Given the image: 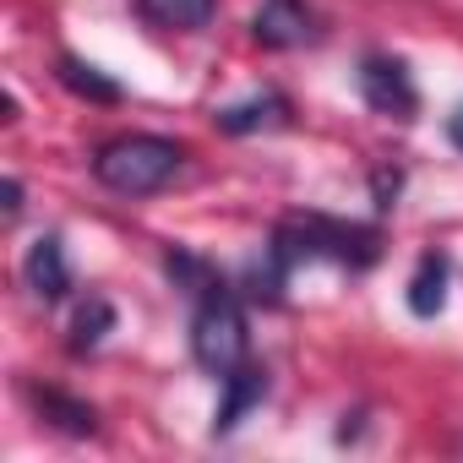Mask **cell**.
I'll return each instance as SVG.
<instances>
[{
    "instance_id": "9",
    "label": "cell",
    "mask_w": 463,
    "mask_h": 463,
    "mask_svg": "<svg viewBox=\"0 0 463 463\" xmlns=\"http://www.w3.org/2000/svg\"><path fill=\"white\" fill-rule=\"evenodd\" d=\"M213 120H218L223 131L246 137V131H268V126H284V120H289V104H284L279 93H257V99H246V104H229V109H218Z\"/></svg>"
},
{
    "instance_id": "4",
    "label": "cell",
    "mask_w": 463,
    "mask_h": 463,
    "mask_svg": "<svg viewBox=\"0 0 463 463\" xmlns=\"http://www.w3.org/2000/svg\"><path fill=\"white\" fill-rule=\"evenodd\" d=\"M360 99L387 120H414V109H420V88L398 55H365L360 61Z\"/></svg>"
},
{
    "instance_id": "12",
    "label": "cell",
    "mask_w": 463,
    "mask_h": 463,
    "mask_svg": "<svg viewBox=\"0 0 463 463\" xmlns=\"http://www.w3.org/2000/svg\"><path fill=\"white\" fill-rule=\"evenodd\" d=\"M61 82H66L71 93H82V99H99V104H115V99H120V88L104 82L99 66H82V61H71V55L61 61Z\"/></svg>"
},
{
    "instance_id": "13",
    "label": "cell",
    "mask_w": 463,
    "mask_h": 463,
    "mask_svg": "<svg viewBox=\"0 0 463 463\" xmlns=\"http://www.w3.org/2000/svg\"><path fill=\"white\" fill-rule=\"evenodd\" d=\"M104 327H115L109 300H88V306H82V317H77V327H71V349H77V354H82V349H93V344L104 338Z\"/></svg>"
},
{
    "instance_id": "11",
    "label": "cell",
    "mask_w": 463,
    "mask_h": 463,
    "mask_svg": "<svg viewBox=\"0 0 463 463\" xmlns=\"http://www.w3.org/2000/svg\"><path fill=\"white\" fill-rule=\"evenodd\" d=\"M33 403L61 425V430H71V436H88V430H99V420H93V409L88 403H77V398H66V392H55V387H44V392H33Z\"/></svg>"
},
{
    "instance_id": "1",
    "label": "cell",
    "mask_w": 463,
    "mask_h": 463,
    "mask_svg": "<svg viewBox=\"0 0 463 463\" xmlns=\"http://www.w3.org/2000/svg\"><path fill=\"white\" fill-rule=\"evenodd\" d=\"M382 251V235L376 229H360V223H344V218H322V213H306V218H289L279 223V235L268 246V295H279L289 284V273L300 262H349V268H371Z\"/></svg>"
},
{
    "instance_id": "6",
    "label": "cell",
    "mask_w": 463,
    "mask_h": 463,
    "mask_svg": "<svg viewBox=\"0 0 463 463\" xmlns=\"http://www.w3.org/2000/svg\"><path fill=\"white\" fill-rule=\"evenodd\" d=\"M23 279H28V289H33L44 306L66 300V289H71V262H66V246H61V235H44V241H33V246H28Z\"/></svg>"
},
{
    "instance_id": "7",
    "label": "cell",
    "mask_w": 463,
    "mask_h": 463,
    "mask_svg": "<svg viewBox=\"0 0 463 463\" xmlns=\"http://www.w3.org/2000/svg\"><path fill=\"white\" fill-rule=\"evenodd\" d=\"M137 12L164 33H202L218 17V0H137Z\"/></svg>"
},
{
    "instance_id": "15",
    "label": "cell",
    "mask_w": 463,
    "mask_h": 463,
    "mask_svg": "<svg viewBox=\"0 0 463 463\" xmlns=\"http://www.w3.org/2000/svg\"><path fill=\"white\" fill-rule=\"evenodd\" d=\"M17 213H23V185L6 180V218H17Z\"/></svg>"
},
{
    "instance_id": "5",
    "label": "cell",
    "mask_w": 463,
    "mask_h": 463,
    "mask_svg": "<svg viewBox=\"0 0 463 463\" xmlns=\"http://www.w3.org/2000/svg\"><path fill=\"white\" fill-rule=\"evenodd\" d=\"M251 39L262 50H306L322 39V28H317V12L306 0H262L251 17Z\"/></svg>"
},
{
    "instance_id": "14",
    "label": "cell",
    "mask_w": 463,
    "mask_h": 463,
    "mask_svg": "<svg viewBox=\"0 0 463 463\" xmlns=\"http://www.w3.org/2000/svg\"><path fill=\"white\" fill-rule=\"evenodd\" d=\"M447 142H452V147L463 153V104H458V109L447 115Z\"/></svg>"
},
{
    "instance_id": "3",
    "label": "cell",
    "mask_w": 463,
    "mask_h": 463,
    "mask_svg": "<svg viewBox=\"0 0 463 463\" xmlns=\"http://www.w3.org/2000/svg\"><path fill=\"white\" fill-rule=\"evenodd\" d=\"M185 147L169 142V137H153V131H131V137H115L93 153V180L109 185L115 196H153L158 185L175 180Z\"/></svg>"
},
{
    "instance_id": "10",
    "label": "cell",
    "mask_w": 463,
    "mask_h": 463,
    "mask_svg": "<svg viewBox=\"0 0 463 463\" xmlns=\"http://www.w3.org/2000/svg\"><path fill=\"white\" fill-rule=\"evenodd\" d=\"M441 306H447V262L430 251V257H420V268L409 279V311L414 317H436Z\"/></svg>"
},
{
    "instance_id": "8",
    "label": "cell",
    "mask_w": 463,
    "mask_h": 463,
    "mask_svg": "<svg viewBox=\"0 0 463 463\" xmlns=\"http://www.w3.org/2000/svg\"><path fill=\"white\" fill-rule=\"evenodd\" d=\"M268 398V376L257 371V365H246V371H235L223 382V403H218V420H213V430H235L241 420H246V409H257Z\"/></svg>"
},
{
    "instance_id": "2",
    "label": "cell",
    "mask_w": 463,
    "mask_h": 463,
    "mask_svg": "<svg viewBox=\"0 0 463 463\" xmlns=\"http://www.w3.org/2000/svg\"><path fill=\"white\" fill-rule=\"evenodd\" d=\"M191 354L207 376L229 382L235 371L251 365V327L241 311V295L229 289L223 279L196 289V317H191Z\"/></svg>"
}]
</instances>
